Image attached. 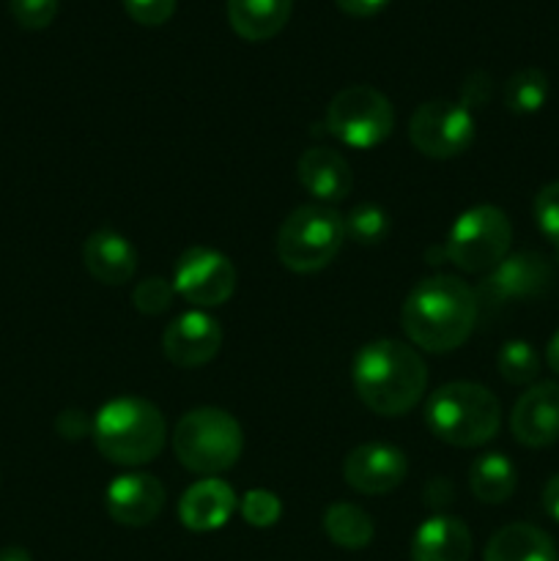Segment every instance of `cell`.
I'll return each mask as SVG.
<instances>
[{
	"label": "cell",
	"mask_w": 559,
	"mask_h": 561,
	"mask_svg": "<svg viewBox=\"0 0 559 561\" xmlns=\"http://www.w3.org/2000/svg\"><path fill=\"white\" fill-rule=\"evenodd\" d=\"M477 312H480V301H477L475 288L449 274H436V277L420 279L411 288L403 301L400 321L411 343L431 354H447V351L460 348L475 332Z\"/></svg>",
	"instance_id": "obj_1"
},
{
	"label": "cell",
	"mask_w": 559,
	"mask_h": 561,
	"mask_svg": "<svg viewBox=\"0 0 559 561\" xmlns=\"http://www.w3.org/2000/svg\"><path fill=\"white\" fill-rule=\"evenodd\" d=\"M351 378L367 409L381 416H403L425 394L427 367L406 343L376 340L356 354Z\"/></svg>",
	"instance_id": "obj_2"
},
{
	"label": "cell",
	"mask_w": 559,
	"mask_h": 561,
	"mask_svg": "<svg viewBox=\"0 0 559 561\" xmlns=\"http://www.w3.org/2000/svg\"><path fill=\"white\" fill-rule=\"evenodd\" d=\"M96 449L118 466L151 463L164 447L168 425L153 403L142 398H115L99 409L93 420Z\"/></svg>",
	"instance_id": "obj_3"
},
{
	"label": "cell",
	"mask_w": 559,
	"mask_h": 561,
	"mask_svg": "<svg viewBox=\"0 0 559 561\" xmlns=\"http://www.w3.org/2000/svg\"><path fill=\"white\" fill-rule=\"evenodd\" d=\"M433 436L453 447H482L502 427V405L488 387L471 381L444 383L425 405Z\"/></svg>",
	"instance_id": "obj_4"
},
{
	"label": "cell",
	"mask_w": 559,
	"mask_h": 561,
	"mask_svg": "<svg viewBox=\"0 0 559 561\" xmlns=\"http://www.w3.org/2000/svg\"><path fill=\"white\" fill-rule=\"evenodd\" d=\"M244 436L241 425L223 409L186 411L173 431V449L181 466L203 477H217L233 469Z\"/></svg>",
	"instance_id": "obj_5"
},
{
	"label": "cell",
	"mask_w": 559,
	"mask_h": 561,
	"mask_svg": "<svg viewBox=\"0 0 559 561\" xmlns=\"http://www.w3.org/2000/svg\"><path fill=\"white\" fill-rule=\"evenodd\" d=\"M345 241L343 217L329 206H299L277 230V257L296 274L321 272Z\"/></svg>",
	"instance_id": "obj_6"
},
{
	"label": "cell",
	"mask_w": 559,
	"mask_h": 561,
	"mask_svg": "<svg viewBox=\"0 0 559 561\" xmlns=\"http://www.w3.org/2000/svg\"><path fill=\"white\" fill-rule=\"evenodd\" d=\"M513 225L497 206L466 208L453 222L444 244L449 263L466 274H488L510 255Z\"/></svg>",
	"instance_id": "obj_7"
},
{
	"label": "cell",
	"mask_w": 559,
	"mask_h": 561,
	"mask_svg": "<svg viewBox=\"0 0 559 561\" xmlns=\"http://www.w3.org/2000/svg\"><path fill=\"white\" fill-rule=\"evenodd\" d=\"M392 104L370 85H349L327 107V129L351 148H376L392 135Z\"/></svg>",
	"instance_id": "obj_8"
},
{
	"label": "cell",
	"mask_w": 559,
	"mask_h": 561,
	"mask_svg": "<svg viewBox=\"0 0 559 561\" xmlns=\"http://www.w3.org/2000/svg\"><path fill=\"white\" fill-rule=\"evenodd\" d=\"M475 115L460 102H425L409 121V140L422 157L453 159L475 142Z\"/></svg>",
	"instance_id": "obj_9"
},
{
	"label": "cell",
	"mask_w": 559,
	"mask_h": 561,
	"mask_svg": "<svg viewBox=\"0 0 559 561\" xmlns=\"http://www.w3.org/2000/svg\"><path fill=\"white\" fill-rule=\"evenodd\" d=\"M175 296L195 307H219L236 294V266L212 247H192L173 272Z\"/></svg>",
	"instance_id": "obj_10"
},
{
	"label": "cell",
	"mask_w": 559,
	"mask_h": 561,
	"mask_svg": "<svg viewBox=\"0 0 559 561\" xmlns=\"http://www.w3.org/2000/svg\"><path fill=\"white\" fill-rule=\"evenodd\" d=\"M554 283V266L540 252H515L504 257L499 266L482 279L480 290H475L477 301L486 305H504L515 299H532L540 296Z\"/></svg>",
	"instance_id": "obj_11"
},
{
	"label": "cell",
	"mask_w": 559,
	"mask_h": 561,
	"mask_svg": "<svg viewBox=\"0 0 559 561\" xmlns=\"http://www.w3.org/2000/svg\"><path fill=\"white\" fill-rule=\"evenodd\" d=\"M409 474V460L392 444H362L351 449L343 463L345 485L362 496H384L395 491Z\"/></svg>",
	"instance_id": "obj_12"
},
{
	"label": "cell",
	"mask_w": 559,
	"mask_h": 561,
	"mask_svg": "<svg viewBox=\"0 0 559 561\" xmlns=\"http://www.w3.org/2000/svg\"><path fill=\"white\" fill-rule=\"evenodd\" d=\"M515 442L543 449L559 442V383L543 381L526 389L513 405L510 416Z\"/></svg>",
	"instance_id": "obj_13"
},
{
	"label": "cell",
	"mask_w": 559,
	"mask_h": 561,
	"mask_svg": "<svg viewBox=\"0 0 559 561\" xmlns=\"http://www.w3.org/2000/svg\"><path fill=\"white\" fill-rule=\"evenodd\" d=\"M104 507L107 515L121 526H140L153 524L164 507V488L157 477L151 474H121L110 482L104 493Z\"/></svg>",
	"instance_id": "obj_14"
},
{
	"label": "cell",
	"mask_w": 559,
	"mask_h": 561,
	"mask_svg": "<svg viewBox=\"0 0 559 561\" xmlns=\"http://www.w3.org/2000/svg\"><path fill=\"white\" fill-rule=\"evenodd\" d=\"M223 329L206 312H184L162 334V351L175 367H203L219 354Z\"/></svg>",
	"instance_id": "obj_15"
},
{
	"label": "cell",
	"mask_w": 559,
	"mask_h": 561,
	"mask_svg": "<svg viewBox=\"0 0 559 561\" xmlns=\"http://www.w3.org/2000/svg\"><path fill=\"white\" fill-rule=\"evenodd\" d=\"M239 507L233 488L217 477L195 482L184 491L179 502V518L190 531H214L223 529L230 520V515Z\"/></svg>",
	"instance_id": "obj_16"
},
{
	"label": "cell",
	"mask_w": 559,
	"mask_h": 561,
	"mask_svg": "<svg viewBox=\"0 0 559 561\" xmlns=\"http://www.w3.org/2000/svg\"><path fill=\"white\" fill-rule=\"evenodd\" d=\"M82 263L96 283L126 285L137 272V252L126 236L96 230L82 244Z\"/></svg>",
	"instance_id": "obj_17"
},
{
	"label": "cell",
	"mask_w": 559,
	"mask_h": 561,
	"mask_svg": "<svg viewBox=\"0 0 559 561\" xmlns=\"http://www.w3.org/2000/svg\"><path fill=\"white\" fill-rule=\"evenodd\" d=\"M471 531L460 518L433 515L411 540V561H469Z\"/></svg>",
	"instance_id": "obj_18"
},
{
	"label": "cell",
	"mask_w": 559,
	"mask_h": 561,
	"mask_svg": "<svg viewBox=\"0 0 559 561\" xmlns=\"http://www.w3.org/2000/svg\"><path fill=\"white\" fill-rule=\"evenodd\" d=\"M299 181L316 201L338 203L351 192V168L334 148H310L299 157Z\"/></svg>",
	"instance_id": "obj_19"
},
{
	"label": "cell",
	"mask_w": 559,
	"mask_h": 561,
	"mask_svg": "<svg viewBox=\"0 0 559 561\" xmlns=\"http://www.w3.org/2000/svg\"><path fill=\"white\" fill-rule=\"evenodd\" d=\"M486 561H557L551 535L532 524H507L488 540Z\"/></svg>",
	"instance_id": "obj_20"
},
{
	"label": "cell",
	"mask_w": 559,
	"mask_h": 561,
	"mask_svg": "<svg viewBox=\"0 0 559 561\" xmlns=\"http://www.w3.org/2000/svg\"><path fill=\"white\" fill-rule=\"evenodd\" d=\"M290 9L294 0H228V20L247 42H266L283 31Z\"/></svg>",
	"instance_id": "obj_21"
},
{
	"label": "cell",
	"mask_w": 559,
	"mask_h": 561,
	"mask_svg": "<svg viewBox=\"0 0 559 561\" xmlns=\"http://www.w3.org/2000/svg\"><path fill=\"white\" fill-rule=\"evenodd\" d=\"M471 493L482 504H504L515 493L518 485V471L513 460L502 453H488L471 463L469 469Z\"/></svg>",
	"instance_id": "obj_22"
},
{
	"label": "cell",
	"mask_w": 559,
	"mask_h": 561,
	"mask_svg": "<svg viewBox=\"0 0 559 561\" xmlns=\"http://www.w3.org/2000/svg\"><path fill=\"white\" fill-rule=\"evenodd\" d=\"M323 531L329 540L345 551H362L373 542V518L362 507L349 502H334L323 513Z\"/></svg>",
	"instance_id": "obj_23"
},
{
	"label": "cell",
	"mask_w": 559,
	"mask_h": 561,
	"mask_svg": "<svg viewBox=\"0 0 559 561\" xmlns=\"http://www.w3.org/2000/svg\"><path fill=\"white\" fill-rule=\"evenodd\" d=\"M548 102V77L543 69H518L504 82V104L515 115L540 113Z\"/></svg>",
	"instance_id": "obj_24"
},
{
	"label": "cell",
	"mask_w": 559,
	"mask_h": 561,
	"mask_svg": "<svg viewBox=\"0 0 559 561\" xmlns=\"http://www.w3.org/2000/svg\"><path fill=\"white\" fill-rule=\"evenodd\" d=\"M497 365L504 381L513 383V387H526L540 373V356H537V351L526 340H510L499 351Z\"/></svg>",
	"instance_id": "obj_25"
},
{
	"label": "cell",
	"mask_w": 559,
	"mask_h": 561,
	"mask_svg": "<svg viewBox=\"0 0 559 561\" xmlns=\"http://www.w3.org/2000/svg\"><path fill=\"white\" fill-rule=\"evenodd\" d=\"M345 239L354 244H381L389 233V217L376 203H362L354 206L343 219Z\"/></svg>",
	"instance_id": "obj_26"
},
{
	"label": "cell",
	"mask_w": 559,
	"mask_h": 561,
	"mask_svg": "<svg viewBox=\"0 0 559 561\" xmlns=\"http://www.w3.org/2000/svg\"><path fill=\"white\" fill-rule=\"evenodd\" d=\"M239 513L255 529H269L283 515V504H280V496H274L272 491H247L239 499Z\"/></svg>",
	"instance_id": "obj_27"
},
{
	"label": "cell",
	"mask_w": 559,
	"mask_h": 561,
	"mask_svg": "<svg viewBox=\"0 0 559 561\" xmlns=\"http://www.w3.org/2000/svg\"><path fill=\"white\" fill-rule=\"evenodd\" d=\"M175 299L173 283H168L164 277H148L142 283H137L135 294H132V301L140 312L146 316H162V312L170 310Z\"/></svg>",
	"instance_id": "obj_28"
},
{
	"label": "cell",
	"mask_w": 559,
	"mask_h": 561,
	"mask_svg": "<svg viewBox=\"0 0 559 561\" xmlns=\"http://www.w3.org/2000/svg\"><path fill=\"white\" fill-rule=\"evenodd\" d=\"M60 0H9V11L25 31H44L58 14Z\"/></svg>",
	"instance_id": "obj_29"
},
{
	"label": "cell",
	"mask_w": 559,
	"mask_h": 561,
	"mask_svg": "<svg viewBox=\"0 0 559 561\" xmlns=\"http://www.w3.org/2000/svg\"><path fill=\"white\" fill-rule=\"evenodd\" d=\"M535 219L540 233L559 250V181L546 184L535 197Z\"/></svg>",
	"instance_id": "obj_30"
},
{
	"label": "cell",
	"mask_w": 559,
	"mask_h": 561,
	"mask_svg": "<svg viewBox=\"0 0 559 561\" xmlns=\"http://www.w3.org/2000/svg\"><path fill=\"white\" fill-rule=\"evenodd\" d=\"M175 3L179 0H124V9L140 25L157 27L175 14Z\"/></svg>",
	"instance_id": "obj_31"
},
{
	"label": "cell",
	"mask_w": 559,
	"mask_h": 561,
	"mask_svg": "<svg viewBox=\"0 0 559 561\" xmlns=\"http://www.w3.org/2000/svg\"><path fill=\"white\" fill-rule=\"evenodd\" d=\"M493 82L486 71H471L464 80V88H460V104L466 110H480L486 107L488 99H491Z\"/></svg>",
	"instance_id": "obj_32"
},
{
	"label": "cell",
	"mask_w": 559,
	"mask_h": 561,
	"mask_svg": "<svg viewBox=\"0 0 559 561\" xmlns=\"http://www.w3.org/2000/svg\"><path fill=\"white\" fill-rule=\"evenodd\" d=\"M88 427H91V431H93V422H91V425H88L85 414H82V411H75V409L64 411V414H60L58 420H55V431H58L64 438H69V442H75V438L85 436Z\"/></svg>",
	"instance_id": "obj_33"
},
{
	"label": "cell",
	"mask_w": 559,
	"mask_h": 561,
	"mask_svg": "<svg viewBox=\"0 0 559 561\" xmlns=\"http://www.w3.org/2000/svg\"><path fill=\"white\" fill-rule=\"evenodd\" d=\"M340 11L351 16H373L389 3V0H334Z\"/></svg>",
	"instance_id": "obj_34"
},
{
	"label": "cell",
	"mask_w": 559,
	"mask_h": 561,
	"mask_svg": "<svg viewBox=\"0 0 559 561\" xmlns=\"http://www.w3.org/2000/svg\"><path fill=\"white\" fill-rule=\"evenodd\" d=\"M543 507L559 524V474H554L543 488Z\"/></svg>",
	"instance_id": "obj_35"
},
{
	"label": "cell",
	"mask_w": 559,
	"mask_h": 561,
	"mask_svg": "<svg viewBox=\"0 0 559 561\" xmlns=\"http://www.w3.org/2000/svg\"><path fill=\"white\" fill-rule=\"evenodd\" d=\"M546 362H548V367H551V370L559 376V332H554V337L548 340Z\"/></svg>",
	"instance_id": "obj_36"
},
{
	"label": "cell",
	"mask_w": 559,
	"mask_h": 561,
	"mask_svg": "<svg viewBox=\"0 0 559 561\" xmlns=\"http://www.w3.org/2000/svg\"><path fill=\"white\" fill-rule=\"evenodd\" d=\"M0 561H33V559L25 548L9 546V548H0Z\"/></svg>",
	"instance_id": "obj_37"
}]
</instances>
